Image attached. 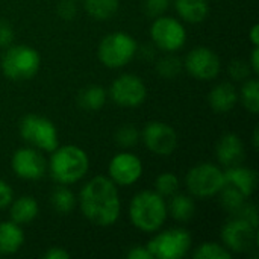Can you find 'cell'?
Returning a JSON list of instances; mask_svg holds the SVG:
<instances>
[{
  "mask_svg": "<svg viewBox=\"0 0 259 259\" xmlns=\"http://www.w3.org/2000/svg\"><path fill=\"white\" fill-rule=\"evenodd\" d=\"M150 36L158 49L168 53L181 50L187 41V32L184 24L179 20L165 15H159L153 20L150 27Z\"/></svg>",
  "mask_w": 259,
  "mask_h": 259,
  "instance_id": "obj_9",
  "label": "cell"
},
{
  "mask_svg": "<svg viewBox=\"0 0 259 259\" xmlns=\"http://www.w3.org/2000/svg\"><path fill=\"white\" fill-rule=\"evenodd\" d=\"M225 184L235 187L238 191H241L246 197H250L256 188L258 184V175L255 170L240 165L229 167L225 171Z\"/></svg>",
  "mask_w": 259,
  "mask_h": 259,
  "instance_id": "obj_17",
  "label": "cell"
},
{
  "mask_svg": "<svg viewBox=\"0 0 259 259\" xmlns=\"http://www.w3.org/2000/svg\"><path fill=\"white\" fill-rule=\"evenodd\" d=\"M83 8L87 11V14L90 17H93L94 20H109L112 18L118 8H120V2L118 0H85Z\"/></svg>",
  "mask_w": 259,
  "mask_h": 259,
  "instance_id": "obj_24",
  "label": "cell"
},
{
  "mask_svg": "<svg viewBox=\"0 0 259 259\" xmlns=\"http://www.w3.org/2000/svg\"><path fill=\"white\" fill-rule=\"evenodd\" d=\"M258 129H255V132H253V147L258 149Z\"/></svg>",
  "mask_w": 259,
  "mask_h": 259,
  "instance_id": "obj_41",
  "label": "cell"
},
{
  "mask_svg": "<svg viewBox=\"0 0 259 259\" xmlns=\"http://www.w3.org/2000/svg\"><path fill=\"white\" fill-rule=\"evenodd\" d=\"M108 93L100 85H88L77 94V105L85 111H99L105 106Z\"/></svg>",
  "mask_w": 259,
  "mask_h": 259,
  "instance_id": "obj_22",
  "label": "cell"
},
{
  "mask_svg": "<svg viewBox=\"0 0 259 259\" xmlns=\"http://www.w3.org/2000/svg\"><path fill=\"white\" fill-rule=\"evenodd\" d=\"M11 222L17 225H29L38 215V203L32 196H21L11 202Z\"/></svg>",
  "mask_w": 259,
  "mask_h": 259,
  "instance_id": "obj_21",
  "label": "cell"
},
{
  "mask_svg": "<svg viewBox=\"0 0 259 259\" xmlns=\"http://www.w3.org/2000/svg\"><path fill=\"white\" fill-rule=\"evenodd\" d=\"M14 41V29L6 20H0V47H9Z\"/></svg>",
  "mask_w": 259,
  "mask_h": 259,
  "instance_id": "obj_35",
  "label": "cell"
},
{
  "mask_svg": "<svg viewBox=\"0 0 259 259\" xmlns=\"http://www.w3.org/2000/svg\"><path fill=\"white\" fill-rule=\"evenodd\" d=\"M140 138H141V134L134 124H123L115 132V143L123 149H129V147L137 146Z\"/></svg>",
  "mask_w": 259,
  "mask_h": 259,
  "instance_id": "obj_31",
  "label": "cell"
},
{
  "mask_svg": "<svg viewBox=\"0 0 259 259\" xmlns=\"http://www.w3.org/2000/svg\"><path fill=\"white\" fill-rule=\"evenodd\" d=\"M250 67H252V71L255 74L259 73V46H253V50H252V56H250Z\"/></svg>",
  "mask_w": 259,
  "mask_h": 259,
  "instance_id": "obj_39",
  "label": "cell"
},
{
  "mask_svg": "<svg viewBox=\"0 0 259 259\" xmlns=\"http://www.w3.org/2000/svg\"><path fill=\"white\" fill-rule=\"evenodd\" d=\"M24 243V232L14 222L0 223V256L17 253Z\"/></svg>",
  "mask_w": 259,
  "mask_h": 259,
  "instance_id": "obj_19",
  "label": "cell"
},
{
  "mask_svg": "<svg viewBox=\"0 0 259 259\" xmlns=\"http://www.w3.org/2000/svg\"><path fill=\"white\" fill-rule=\"evenodd\" d=\"M108 173H109V179L115 185H121V187L134 185L135 182H138V179L143 175V164L137 155L129 152H121L117 153L109 161Z\"/></svg>",
  "mask_w": 259,
  "mask_h": 259,
  "instance_id": "obj_15",
  "label": "cell"
},
{
  "mask_svg": "<svg viewBox=\"0 0 259 259\" xmlns=\"http://www.w3.org/2000/svg\"><path fill=\"white\" fill-rule=\"evenodd\" d=\"M156 71L164 79H175L182 71V62L175 55H165L158 61Z\"/></svg>",
  "mask_w": 259,
  "mask_h": 259,
  "instance_id": "obj_29",
  "label": "cell"
},
{
  "mask_svg": "<svg viewBox=\"0 0 259 259\" xmlns=\"http://www.w3.org/2000/svg\"><path fill=\"white\" fill-rule=\"evenodd\" d=\"M208 102L215 112L225 114V112H229L231 109H234V106L237 105L238 93L232 83L222 82L211 90V93L208 96Z\"/></svg>",
  "mask_w": 259,
  "mask_h": 259,
  "instance_id": "obj_18",
  "label": "cell"
},
{
  "mask_svg": "<svg viewBox=\"0 0 259 259\" xmlns=\"http://www.w3.org/2000/svg\"><path fill=\"white\" fill-rule=\"evenodd\" d=\"M71 256L65 249L62 247H50L44 255L42 258L44 259H68Z\"/></svg>",
  "mask_w": 259,
  "mask_h": 259,
  "instance_id": "obj_38",
  "label": "cell"
},
{
  "mask_svg": "<svg viewBox=\"0 0 259 259\" xmlns=\"http://www.w3.org/2000/svg\"><path fill=\"white\" fill-rule=\"evenodd\" d=\"M50 203L56 214L67 215L76 208V196L65 185H61L53 190V193L50 196Z\"/></svg>",
  "mask_w": 259,
  "mask_h": 259,
  "instance_id": "obj_25",
  "label": "cell"
},
{
  "mask_svg": "<svg viewBox=\"0 0 259 259\" xmlns=\"http://www.w3.org/2000/svg\"><path fill=\"white\" fill-rule=\"evenodd\" d=\"M167 215V203L156 191H140L131 200L129 219L141 232H158L164 226Z\"/></svg>",
  "mask_w": 259,
  "mask_h": 259,
  "instance_id": "obj_3",
  "label": "cell"
},
{
  "mask_svg": "<svg viewBox=\"0 0 259 259\" xmlns=\"http://www.w3.org/2000/svg\"><path fill=\"white\" fill-rule=\"evenodd\" d=\"M185 184L188 191L194 197H214L220 193V190L225 185V171L211 162H202L194 165L187 173Z\"/></svg>",
  "mask_w": 259,
  "mask_h": 259,
  "instance_id": "obj_8",
  "label": "cell"
},
{
  "mask_svg": "<svg viewBox=\"0 0 259 259\" xmlns=\"http://www.w3.org/2000/svg\"><path fill=\"white\" fill-rule=\"evenodd\" d=\"M14 200V191L8 182L0 179V209H5Z\"/></svg>",
  "mask_w": 259,
  "mask_h": 259,
  "instance_id": "obj_36",
  "label": "cell"
},
{
  "mask_svg": "<svg viewBox=\"0 0 259 259\" xmlns=\"http://www.w3.org/2000/svg\"><path fill=\"white\" fill-rule=\"evenodd\" d=\"M167 212L178 222H188L196 214V203L187 194H173L167 205Z\"/></svg>",
  "mask_w": 259,
  "mask_h": 259,
  "instance_id": "obj_23",
  "label": "cell"
},
{
  "mask_svg": "<svg viewBox=\"0 0 259 259\" xmlns=\"http://www.w3.org/2000/svg\"><path fill=\"white\" fill-rule=\"evenodd\" d=\"M126 256L129 259H153L152 253L149 252V249L146 246H134Z\"/></svg>",
  "mask_w": 259,
  "mask_h": 259,
  "instance_id": "obj_37",
  "label": "cell"
},
{
  "mask_svg": "<svg viewBox=\"0 0 259 259\" xmlns=\"http://www.w3.org/2000/svg\"><path fill=\"white\" fill-rule=\"evenodd\" d=\"M141 140L152 153L159 156H168L178 147L176 131L170 124L162 121L147 123L141 132Z\"/></svg>",
  "mask_w": 259,
  "mask_h": 259,
  "instance_id": "obj_12",
  "label": "cell"
},
{
  "mask_svg": "<svg viewBox=\"0 0 259 259\" xmlns=\"http://www.w3.org/2000/svg\"><path fill=\"white\" fill-rule=\"evenodd\" d=\"M179 190V179L176 178L175 173H161L156 181H155V191L162 196L164 199L165 197H171L173 194H176Z\"/></svg>",
  "mask_w": 259,
  "mask_h": 259,
  "instance_id": "obj_30",
  "label": "cell"
},
{
  "mask_svg": "<svg viewBox=\"0 0 259 259\" xmlns=\"http://www.w3.org/2000/svg\"><path fill=\"white\" fill-rule=\"evenodd\" d=\"M170 0H144V11L149 17H159L168 9Z\"/></svg>",
  "mask_w": 259,
  "mask_h": 259,
  "instance_id": "obj_33",
  "label": "cell"
},
{
  "mask_svg": "<svg viewBox=\"0 0 259 259\" xmlns=\"http://www.w3.org/2000/svg\"><path fill=\"white\" fill-rule=\"evenodd\" d=\"M187 71L199 80H212L219 76L222 62L219 55L208 47L193 49L182 64Z\"/></svg>",
  "mask_w": 259,
  "mask_h": 259,
  "instance_id": "obj_13",
  "label": "cell"
},
{
  "mask_svg": "<svg viewBox=\"0 0 259 259\" xmlns=\"http://www.w3.org/2000/svg\"><path fill=\"white\" fill-rule=\"evenodd\" d=\"M12 171L24 181H38L47 171V162L41 152L35 147L18 149L11 159Z\"/></svg>",
  "mask_w": 259,
  "mask_h": 259,
  "instance_id": "obj_14",
  "label": "cell"
},
{
  "mask_svg": "<svg viewBox=\"0 0 259 259\" xmlns=\"http://www.w3.org/2000/svg\"><path fill=\"white\" fill-rule=\"evenodd\" d=\"M20 135L32 147L44 152H53L58 147L56 126L46 117L27 114L20 121Z\"/></svg>",
  "mask_w": 259,
  "mask_h": 259,
  "instance_id": "obj_7",
  "label": "cell"
},
{
  "mask_svg": "<svg viewBox=\"0 0 259 259\" xmlns=\"http://www.w3.org/2000/svg\"><path fill=\"white\" fill-rule=\"evenodd\" d=\"M194 259H231L232 258V252H229L223 244L219 243H203L200 244L194 253H193Z\"/></svg>",
  "mask_w": 259,
  "mask_h": 259,
  "instance_id": "obj_28",
  "label": "cell"
},
{
  "mask_svg": "<svg viewBox=\"0 0 259 259\" xmlns=\"http://www.w3.org/2000/svg\"><path fill=\"white\" fill-rule=\"evenodd\" d=\"M217 196L220 197L222 206H223L228 212H231L232 215L237 214V212L243 208V205L246 203V199H247L241 191H238L235 187L228 185V184L223 185V188L220 190V193H219Z\"/></svg>",
  "mask_w": 259,
  "mask_h": 259,
  "instance_id": "obj_26",
  "label": "cell"
},
{
  "mask_svg": "<svg viewBox=\"0 0 259 259\" xmlns=\"http://www.w3.org/2000/svg\"><path fill=\"white\" fill-rule=\"evenodd\" d=\"M58 14L62 20H73L77 14L76 0H61L58 5Z\"/></svg>",
  "mask_w": 259,
  "mask_h": 259,
  "instance_id": "obj_34",
  "label": "cell"
},
{
  "mask_svg": "<svg viewBox=\"0 0 259 259\" xmlns=\"http://www.w3.org/2000/svg\"><path fill=\"white\" fill-rule=\"evenodd\" d=\"M0 67L3 74L11 80H29L39 71L41 56L33 47L24 44L11 46L3 53Z\"/></svg>",
  "mask_w": 259,
  "mask_h": 259,
  "instance_id": "obj_4",
  "label": "cell"
},
{
  "mask_svg": "<svg viewBox=\"0 0 259 259\" xmlns=\"http://www.w3.org/2000/svg\"><path fill=\"white\" fill-rule=\"evenodd\" d=\"M178 15L187 23H202L209 14L208 0H175Z\"/></svg>",
  "mask_w": 259,
  "mask_h": 259,
  "instance_id": "obj_20",
  "label": "cell"
},
{
  "mask_svg": "<svg viewBox=\"0 0 259 259\" xmlns=\"http://www.w3.org/2000/svg\"><path fill=\"white\" fill-rule=\"evenodd\" d=\"M240 100L243 106L252 112L258 114L259 112V82L256 79H246L241 91H240Z\"/></svg>",
  "mask_w": 259,
  "mask_h": 259,
  "instance_id": "obj_27",
  "label": "cell"
},
{
  "mask_svg": "<svg viewBox=\"0 0 259 259\" xmlns=\"http://www.w3.org/2000/svg\"><path fill=\"white\" fill-rule=\"evenodd\" d=\"M137 49L138 44L134 36L126 32H114L100 41L97 55L105 67L121 68L134 59Z\"/></svg>",
  "mask_w": 259,
  "mask_h": 259,
  "instance_id": "obj_5",
  "label": "cell"
},
{
  "mask_svg": "<svg viewBox=\"0 0 259 259\" xmlns=\"http://www.w3.org/2000/svg\"><path fill=\"white\" fill-rule=\"evenodd\" d=\"M256 226L249 223L247 220L234 215L228 220L220 232L223 246L234 253L249 252L256 244Z\"/></svg>",
  "mask_w": 259,
  "mask_h": 259,
  "instance_id": "obj_10",
  "label": "cell"
},
{
  "mask_svg": "<svg viewBox=\"0 0 259 259\" xmlns=\"http://www.w3.org/2000/svg\"><path fill=\"white\" fill-rule=\"evenodd\" d=\"M258 32H259V26L258 24H253V27L250 29V33H249V36H250V39H252L253 46H259Z\"/></svg>",
  "mask_w": 259,
  "mask_h": 259,
  "instance_id": "obj_40",
  "label": "cell"
},
{
  "mask_svg": "<svg viewBox=\"0 0 259 259\" xmlns=\"http://www.w3.org/2000/svg\"><path fill=\"white\" fill-rule=\"evenodd\" d=\"M215 155H217V161L226 168L240 165L246 156L244 144L238 135L226 134L219 140L217 147H215Z\"/></svg>",
  "mask_w": 259,
  "mask_h": 259,
  "instance_id": "obj_16",
  "label": "cell"
},
{
  "mask_svg": "<svg viewBox=\"0 0 259 259\" xmlns=\"http://www.w3.org/2000/svg\"><path fill=\"white\" fill-rule=\"evenodd\" d=\"M252 73V67L249 62L246 61H241V59H237V61H232L231 65H229V74L234 80H244V79H249Z\"/></svg>",
  "mask_w": 259,
  "mask_h": 259,
  "instance_id": "obj_32",
  "label": "cell"
},
{
  "mask_svg": "<svg viewBox=\"0 0 259 259\" xmlns=\"http://www.w3.org/2000/svg\"><path fill=\"white\" fill-rule=\"evenodd\" d=\"M47 170L59 185H71L88 173L90 159L85 150L74 144L58 146L52 153Z\"/></svg>",
  "mask_w": 259,
  "mask_h": 259,
  "instance_id": "obj_2",
  "label": "cell"
},
{
  "mask_svg": "<svg viewBox=\"0 0 259 259\" xmlns=\"http://www.w3.org/2000/svg\"><path fill=\"white\" fill-rule=\"evenodd\" d=\"M79 206L83 217L100 228L112 226L121 211L117 185L106 176H96L80 191Z\"/></svg>",
  "mask_w": 259,
  "mask_h": 259,
  "instance_id": "obj_1",
  "label": "cell"
},
{
  "mask_svg": "<svg viewBox=\"0 0 259 259\" xmlns=\"http://www.w3.org/2000/svg\"><path fill=\"white\" fill-rule=\"evenodd\" d=\"M191 234L184 228H171L158 232L149 240L147 249L153 259H181L191 249Z\"/></svg>",
  "mask_w": 259,
  "mask_h": 259,
  "instance_id": "obj_6",
  "label": "cell"
},
{
  "mask_svg": "<svg viewBox=\"0 0 259 259\" xmlns=\"http://www.w3.org/2000/svg\"><path fill=\"white\" fill-rule=\"evenodd\" d=\"M109 97L118 106L137 108L146 100L147 88L141 77L135 74H121L111 83Z\"/></svg>",
  "mask_w": 259,
  "mask_h": 259,
  "instance_id": "obj_11",
  "label": "cell"
}]
</instances>
